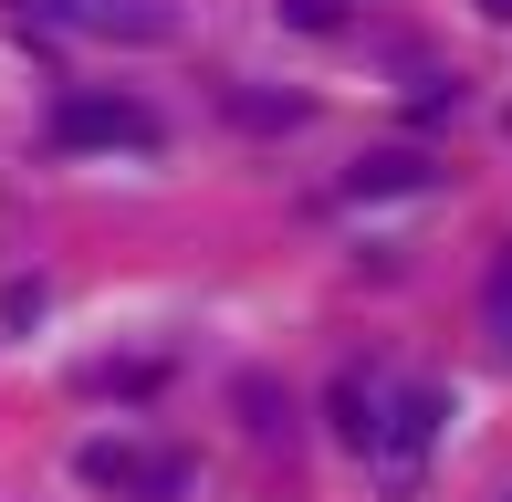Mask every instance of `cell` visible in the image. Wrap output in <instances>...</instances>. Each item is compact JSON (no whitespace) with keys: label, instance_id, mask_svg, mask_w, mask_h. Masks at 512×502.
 I'll return each mask as SVG.
<instances>
[{"label":"cell","instance_id":"1","mask_svg":"<svg viewBox=\"0 0 512 502\" xmlns=\"http://www.w3.org/2000/svg\"><path fill=\"white\" fill-rule=\"evenodd\" d=\"M21 21L42 32H84V42H168L178 32V0H11Z\"/></svg>","mask_w":512,"mask_h":502},{"label":"cell","instance_id":"2","mask_svg":"<svg viewBox=\"0 0 512 502\" xmlns=\"http://www.w3.org/2000/svg\"><path fill=\"white\" fill-rule=\"evenodd\" d=\"M53 147H63V157H95V147L147 157V147H157V116H147L136 95H63V105H53Z\"/></svg>","mask_w":512,"mask_h":502},{"label":"cell","instance_id":"3","mask_svg":"<svg viewBox=\"0 0 512 502\" xmlns=\"http://www.w3.org/2000/svg\"><path fill=\"white\" fill-rule=\"evenodd\" d=\"M84 482H105V492H147V502H168L189 471L178 461H147V450H126V440H95L84 450Z\"/></svg>","mask_w":512,"mask_h":502},{"label":"cell","instance_id":"4","mask_svg":"<svg viewBox=\"0 0 512 502\" xmlns=\"http://www.w3.org/2000/svg\"><path fill=\"white\" fill-rule=\"evenodd\" d=\"M356 199H387V189H429V157H408V147H387V157H366L356 178H345Z\"/></svg>","mask_w":512,"mask_h":502},{"label":"cell","instance_id":"5","mask_svg":"<svg viewBox=\"0 0 512 502\" xmlns=\"http://www.w3.org/2000/svg\"><path fill=\"white\" fill-rule=\"evenodd\" d=\"M492 335L512 346V241H502V262H492Z\"/></svg>","mask_w":512,"mask_h":502},{"label":"cell","instance_id":"6","mask_svg":"<svg viewBox=\"0 0 512 502\" xmlns=\"http://www.w3.org/2000/svg\"><path fill=\"white\" fill-rule=\"evenodd\" d=\"M481 11H492V21H512V0H481Z\"/></svg>","mask_w":512,"mask_h":502}]
</instances>
